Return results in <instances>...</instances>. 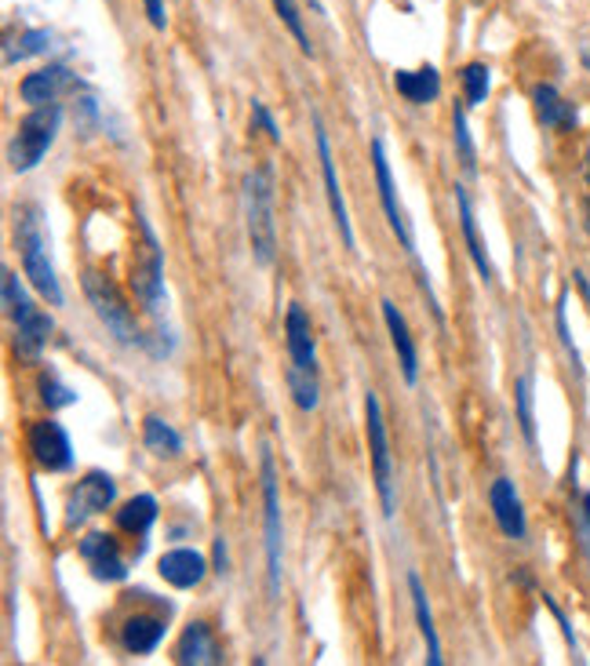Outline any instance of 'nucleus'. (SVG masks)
Masks as SVG:
<instances>
[{"instance_id": "obj_3", "label": "nucleus", "mask_w": 590, "mask_h": 666, "mask_svg": "<svg viewBox=\"0 0 590 666\" xmlns=\"http://www.w3.org/2000/svg\"><path fill=\"white\" fill-rule=\"evenodd\" d=\"M15 248L23 255V274L29 277V285L48 306H62V285L55 277V266L48 259V241L40 230V215L37 208L23 204L15 212Z\"/></svg>"}, {"instance_id": "obj_28", "label": "nucleus", "mask_w": 590, "mask_h": 666, "mask_svg": "<svg viewBox=\"0 0 590 666\" xmlns=\"http://www.w3.org/2000/svg\"><path fill=\"white\" fill-rule=\"evenodd\" d=\"M452 142H455V158H460L463 172L467 175L478 172V150H474V139L467 128V110H463L460 102L452 106Z\"/></svg>"}, {"instance_id": "obj_8", "label": "nucleus", "mask_w": 590, "mask_h": 666, "mask_svg": "<svg viewBox=\"0 0 590 666\" xmlns=\"http://www.w3.org/2000/svg\"><path fill=\"white\" fill-rule=\"evenodd\" d=\"M259 474H263V532H266V590L271 598L281 594V495H277V470L274 455L263 452L259 460Z\"/></svg>"}, {"instance_id": "obj_2", "label": "nucleus", "mask_w": 590, "mask_h": 666, "mask_svg": "<svg viewBox=\"0 0 590 666\" xmlns=\"http://www.w3.org/2000/svg\"><path fill=\"white\" fill-rule=\"evenodd\" d=\"M244 226L252 259L259 266H274L277 259V226H274V175L259 164L244 175Z\"/></svg>"}, {"instance_id": "obj_12", "label": "nucleus", "mask_w": 590, "mask_h": 666, "mask_svg": "<svg viewBox=\"0 0 590 666\" xmlns=\"http://www.w3.org/2000/svg\"><path fill=\"white\" fill-rule=\"evenodd\" d=\"M29 455L40 470L48 474H66L74 470V444H70V433L66 426L55 423V419H40L29 426Z\"/></svg>"}, {"instance_id": "obj_14", "label": "nucleus", "mask_w": 590, "mask_h": 666, "mask_svg": "<svg viewBox=\"0 0 590 666\" xmlns=\"http://www.w3.org/2000/svg\"><path fill=\"white\" fill-rule=\"evenodd\" d=\"M80 557H85V565L91 568V576L99 582H124L128 579V561H124L121 546L113 543V536L106 532H88L80 539Z\"/></svg>"}, {"instance_id": "obj_19", "label": "nucleus", "mask_w": 590, "mask_h": 666, "mask_svg": "<svg viewBox=\"0 0 590 666\" xmlns=\"http://www.w3.org/2000/svg\"><path fill=\"white\" fill-rule=\"evenodd\" d=\"M164 616H153V612H136V616L124 619L121 627V649L128 655H150L158 652V644L164 641Z\"/></svg>"}, {"instance_id": "obj_29", "label": "nucleus", "mask_w": 590, "mask_h": 666, "mask_svg": "<svg viewBox=\"0 0 590 666\" xmlns=\"http://www.w3.org/2000/svg\"><path fill=\"white\" fill-rule=\"evenodd\" d=\"M460 77H463V96H467V106L470 110L485 106V99H489V88H492V70L485 66V62H467Z\"/></svg>"}, {"instance_id": "obj_4", "label": "nucleus", "mask_w": 590, "mask_h": 666, "mask_svg": "<svg viewBox=\"0 0 590 666\" xmlns=\"http://www.w3.org/2000/svg\"><path fill=\"white\" fill-rule=\"evenodd\" d=\"M80 288H85V299L96 310V317L106 325V331L113 339L121 342V347H142V350H153L150 347V336L142 331V325L131 314V306L124 303L121 288L113 285L106 274H99V269H85V277H80Z\"/></svg>"}, {"instance_id": "obj_11", "label": "nucleus", "mask_w": 590, "mask_h": 666, "mask_svg": "<svg viewBox=\"0 0 590 666\" xmlns=\"http://www.w3.org/2000/svg\"><path fill=\"white\" fill-rule=\"evenodd\" d=\"M117 499V481L106 474V470H88L85 477L77 481V488L70 492V503H66V528H80L91 517L106 514Z\"/></svg>"}, {"instance_id": "obj_1", "label": "nucleus", "mask_w": 590, "mask_h": 666, "mask_svg": "<svg viewBox=\"0 0 590 666\" xmlns=\"http://www.w3.org/2000/svg\"><path fill=\"white\" fill-rule=\"evenodd\" d=\"M285 347H288V390L299 412L317 409V342L310 314L299 303L285 314Z\"/></svg>"}, {"instance_id": "obj_36", "label": "nucleus", "mask_w": 590, "mask_h": 666, "mask_svg": "<svg viewBox=\"0 0 590 666\" xmlns=\"http://www.w3.org/2000/svg\"><path fill=\"white\" fill-rule=\"evenodd\" d=\"M142 8H147V18L153 29H164L168 26V12H164V0H142Z\"/></svg>"}, {"instance_id": "obj_23", "label": "nucleus", "mask_w": 590, "mask_h": 666, "mask_svg": "<svg viewBox=\"0 0 590 666\" xmlns=\"http://www.w3.org/2000/svg\"><path fill=\"white\" fill-rule=\"evenodd\" d=\"M393 88H398V96L412 102V106H430V102L441 96V73L434 66L398 70L393 73Z\"/></svg>"}, {"instance_id": "obj_25", "label": "nucleus", "mask_w": 590, "mask_h": 666, "mask_svg": "<svg viewBox=\"0 0 590 666\" xmlns=\"http://www.w3.org/2000/svg\"><path fill=\"white\" fill-rule=\"evenodd\" d=\"M158 499L147 495V492H139V495H131L128 503H121L117 510V528L121 532H128V536H150V528L158 525Z\"/></svg>"}, {"instance_id": "obj_20", "label": "nucleus", "mask_w": 590, "mask_h": 666, "mask_svg": "<svg viewBox=\"0 0 590 666\" xmlns=\"http://www.w3.org/2000/svg\"><path fill=\"white\" fill-rule=\"evenodd\" d=\"M51 331H55V321L45 310H29L26 317L15 321V353L23 361H40V350L48 347Z\"/></svg>"}, {"instance_id": "obj_6", "label": "nucleus", "mask_w": 590, "mask_h": 666, "mask_svg": "<svg viewBox=\"0 0 590 666\" xmlns=\"http://www.w3.org/2000/svg\"><path fill=\"white\" fill-rule=\"evenodd\" d=\"M136 226H139V248H136V259H131L128 285L136 291L139 306L158 317L164 306V248L158 241V234H153L150 218L142 212H136Z\"/></svg>"}, {"instance_id": "obj_24", "label": "nucleus", "mask_w": 590, "mask_h": 666, "mask_svg": "<svg viewBox=\"0 0 590 666\" xmlns=\"http://www.w3.org/2000/svg\"><path fill=\"white\" fill-rule=\"evenodd\" d=\"M409 594H412V612H416V627L427 641V663L430 666H441V638H438V627H434V612H430V601H427V587L416 571H409Z\"/></svg>"}, {"instance_id": "obj_35", "label": "nucleus", "mask_w": 590, "mask_h": 666, "mask_svg": "<svg viewBox=\"0 0 590 666\" xmlns=\"http://www.w3.org/2000/svg\"><path fill=\"white\" fill-rule=\"evenodd\" d=\"M568 296L557 299V336H562V347L568 350V357H573V368L576 372H583V361H579V350H576V342H573V331H568Z\"/></svg>"}, {"instance_id": "obj_30", "label": "nucleus", "mask_w": 590, "mask_h": 666, "mask_svg": "<svg viewBox=\"0 0 590 666\" xmlns=\"http://www.w3.org/2000/svg\"><path fill=\"white\" fill-rule=\"evenodd\" d=\"M514 412L517 426H522L525 441L536 444V409H532V376H517L514 382Z\"/></svg>"}, {"instance_id": "obj_41", "label": "nucleus", "mask_w": 590, "mask_h": 666, "mask_svg": "<svg viewBox=\"0 0 590 666\" xmlns=\"http://www.w3.org/2000/svg\"><path fill=\"white\" fill-rule=\"evenodd\" d=\"M583 175H587V186H590V150H587V161H583Z\"/></svg>"}, {"instance_id": "obj_15", "label": "nucleus", "mask_w": 590, "mask_h": 666, "mask_svg": "<svg viewBox=\"0 0 590 666\" xmlns=\"http://www.w3.org/2000/svg\"><path fill=\"white\" fill-rule=\"evenodd\" d=\"M175 663L179 666H219L223 663V644L215 638L212 623L193 619L183 630L179 644H175Z\"/></svg>"}, {"instance_id": "obj_31", "label": "nucleus", "mask_w": 590, "mask_h": 666, "mask_svg": "<svg viewBox=\"0 0 590 666\" xmlns=\"http://www.w3.org/2000/svg\"><path fill=\"white\" fill-rule=\"evenodd\" d=\"M274 12L281 15V23H285V29L288 34L296 37V45H299V51H303L306 59H314L317 51H314V45H310V37H306V26H303V15H299V8H296V0H274Z\"/></svg>"}, {"instance_id": "obj_39", "label": "nucleus", "mask_w": 590, "mask_h": 666, "mask_svg": "<svg viewBox=\"0 0 590 666\" xmlns=\"http://www.w3.org/2000/svg\"><path fill=\"white\" fill-rule=\"evenodd\" d=\"M583 522L590 525V492L583 495Z\"/></svg>"}, {"instance_id": "obj_16", "label": "nucleus", "mask_w": 590, "mask_h": 666, "mask_svg": "<svg viewBox=\"0 0 590 666\" xmlns=\"http://www.w3.org/2000/svg\"><path fill=\"white\" fill-rule=\"evenodd\" d=\"M489 506H492V517L500 525V532L506 539H525L529 536V525H525V506H522V495L511 477H495L492 488H489Z\"/></svg>"}, {"instance_id": "obj_22", "label": "nucleus", "mask_w": 590, "mask_h": 666, "mask_svg": "<svg viewBox=\"0 0 590 666\" xmlns=\"http://www.w3.org/2000/svg\"><path fill=\"white\" fill-rule=\"evenodd\" d=\"M532 106H536V121H540L543 128H551V131H573L576 121H579L576 106L557 96L554 85H536L532 88Z\"/></svg>"}, {"instance_id": "obj_26", "label": "nucleus", "mask_w": 590, "mask_h": 666, "mask_svg": "<svg viewBox=\"0 0 590 666\" xmlns=\"http://www.w3.org/2000/svg\"><path fill=\"white\" fill-rule=\"evenodd\" d=\"M142 444H147L153 455H161V460H164V455L175 460V455L183 452L179 430H175L172 423H164L161 415H147V419H142Z\"/></svg>"}, {"instance_id": "obj_10", "label": "nucleus", "mask_w": 590, "mask_h": 666, "mask_svg": "<svg viewBox=\"0 0 590 666\" xmlns=\"http://www.w3.org/2000/svg\"><path fill=\"white\" fill-rule=\"evenodd\" d=\"M314 139H317V161H321V183H325V197H328V208H332V218H336V230L343 237L347 252H357V237H354V223H350V212H347V201H343V186H339V175H336V158H332V142H328V131L321 117L314 113Z\"/></svg>"}, {"instance_id": "obj_38", "label": "nucleus", "mask_w": 590, "mask_h": 666, "mask_svg": "<svg viewBox=\"0 0 590 666\" xmlns=\"http://www.w3.org/2000/svg\"><path fill=\"white\" fill-rule=\"evenodd\" d=\"M226 568H230V561H226V539L219 536L212 543V571H219V576H223Z\"/></svg>"}, {"instance_id": "obj_17", "label": "nucleus", "mask_w": 590, "mask_h": 666, "mask_svg": "<svg viewBox=\"0 0 590 666\" xmlns=\"http://www.w3.org/2000/svg\"><path fill=\"white\" fill-rule=\"evenodd\" d=\"M382 325L390 331V347L398 353V364H401V376H405L409 387H416L419 382V350H416V339H412L409 331V321L401 314L398 306L390 303V299H382Z\"/></svg>"}, {"instance_id": "obj_13", "label": "nucleus", "mask_w": 590, "mask_h": 666, "mask_svg": "<svg viewBox=\"0 0 590 666\" xmlns=\"http://www.w3.org/2000/svg\"><path fill=\"white\" fill-rule=\"evenodd\" d=\"M77 88V73H70L66 66H40L37 73H26L18 80V99L29 102V106H48V102H59V96Z\"/></svg>"}, {"instance_id": "obj_21", "label": "nucleus", "mask_w": 590, "mask_h": 666, "mask_svg": "<svg viewBox=\"0 0 590 666\" xmlns=\"http://www.w3.org/2000/svg\"><path fill=\"white\" fill-rule=\"evenodd\" d=\"M455 212H460V230H463V244H467L470 263L481 274L485 285H489V280H492V263H489V252H485V241L478 237V223H474V208H470L467 186H460V183H455Z\"/></svg>"}, {"instance_id": "obj_37", "label": "nucleus", "mask_w": 590, "mask_h": 666, "mask_svg": "<svg viewBox=\"0 0 590 666\" xmlns=\"http://www.w3.org/2000/svg\"><path fill=\"white\" fill-rule=\"evenodd\" d=\"M543 605H547V608H551V616L557 619V627H562V633H565V641H568V644H573V649H576V633H573V627H568L565 612H562V608H557V605H554V601H551V598H547V594H543Z\"/></svg>"}, {"instance_id": "obj_18", "label": "nucleus", "mask_w": 590, "mask_h": 666, "mask_svg": "<svg viewBox=\"0 0 590 666\" xmlns=\"http://www.w3.org/2000/svg\"><path fill=\"white\" fill-rule=\"evenodd\" d=\"M158 576L175 590H193V587H201L204 576H209V561L190 546H175L158 561Z\"/></svg>"}, {"instance_id": "obj_32", "label": "nucleus", "mask_w": 590, "mask_h": 666, "mask_svg": "<svg viewBox=\"0 0 590 666\" xmlns=\"http://www.w3.org/2000/svg\"><path fill=\"white\" fill-rule=\"evenodd\" d=\"M37 390H40V401L48 404L51 412H59V409H70V404H77V393L66 387V382H62L55 372H45V376H40V382H37Z\"/></svg>"}, {"instance_id": "obj_9", "label": "nucleus", "mask_w": 590, "mask_h": 666, "mask_svg": "<svg viewBox=\"0 0 590 666\" xmlns=\"http://www.w3.org/2000/svg\"><path fill=\"white\" fill-rule=\"evenodd\" d=\"M368 158H372V172H376L379 204H382V215H387L390 234L398 237V244L405 248V252H416V241H412L405 208H401V201H398V183H393V175H390V161H387V146H382V139H372Z\"/></svg>"}, {"instance_id": "obj_33", "label": "nucleus", "mask_w": 590, "mask_h": 666, "mask_svg": "<svg viewBox=\"0 0 590 666\" xmlns=\"http://www.w3.org/2000/svg\"><path fill=\"white\" fill-rule=\"evenodd\" d=\"M29 310H34V299L26 296V288L18 285V274L12 269H4V314L12 317V325L18 317H26Z\"/></svg>"}, {"instance_id": "obj_34", "label": "nucleus", "mask_w": 590, "mask_h": 666, "mask_svg": "<svg viewBox=\"0 0 590 666\" xmlns=\"http://www.w3.org/2000/svg\"><path fill=\"white\" fill-rule=\"evenodd\" d=\"M252 124H255V128L263 131L274 146H281V124L274 121V113L266 110V102L252 99Z\"/></svg>"}, {"instance_id": "obj_5", "label": "nucleus", "mask_w": 590, "mask_h": 666, "mask_svg": "<svg viewBox=\"0 0 590 666\" xmlns=\"http://www.w3.org/2000/svg\"><path fill=\"white\" fill-rule=\"evenodd\" d=\"M62 117H66V110L59 102H48V106H34L18 121L12 142H8V164H12V172H34L48 158V150L55 146L62 131Z\"/></svg>"}, {"instance_id": "obj_40", "label": "nucleus", "mask_w": 590, "mask_h": 666, "mask_svg": "<svg viewBox=\"0 0 590 666\" xmlns=\"http://www.w3.org/2000/svg\"><path fill=\"white\" fill-rule=\"evenodd\" d=\"M583 215H587V218H583V226H587V234H590V201L583 204Z\"/></svg>"}, {"instance_id": "obj_27", "label": "nucleus", "mask_w": 590, "mask_h": 666, "mask_svg": "<svg viewBox=\"0 0 590 666\" xmlns=\"http://www.w3.org/2000/svg\"><path fill=\"white\" fill-rule=\"evenodd\" d=\"M48 48H51L48 29H26V34H18L15 40H8L4 45V66H15V62H26L34 55H45Z\"/></svg>"}, {"instance_id": "obj_7", "label": "nucleus", "mask_w": 590, "mask_h": 666, "mask_svg": "<svg viewBox=\"0 0 590 666\" xmlns=\"http://www.w3.org/2000/svg\"><path fill=\"white\" fill-rule=\"evenodd\" d=\"M365 433H368V460H372V481H376L379 510L387 522H393L398 514V485H393V452H390V437H387V419H382L379 398L365 393Z\"/></svg>"}, {"instance_id": "obj_42", "label": "nucleus", "mask_w": 590, "mask_h": 666, "mask_svg": "<svg viewBox=\"0 0 590 666\" xmlns=\"http://www.w3.org/2000/svg\"><path fill=\"white\" fill-rule=\"evenodd\" d=\"M310 8H314V12H317V15H325V8H321V4H317V0H310Z\"/></svg>"}]
</instances>
